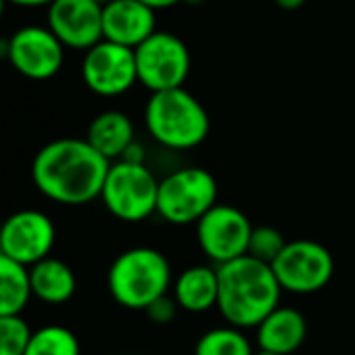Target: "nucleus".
Listing matches in <instances>:
<instances>
[{
  "label": "nucleus",
  "mask_w": 355,
  "mask_h": 355,
  "mask_svg": "<svg viewBox=\"0 0 355 355\" xmlns=\"http://www.w3.org/2000/svg\"><path fill=\"white\" fill-rule=\"evenodd\" d=\"M144 125L153 140L171 150H189L209 136V113L187 88L155 92L144 107Z\"/></svg>",
  "instance_id": "nucleus-3"
},
{
  "label": "nucleus",
  "mask_w": 355,
  "mask_h": 355,
  "mask_svg": "<svg viewBox=\"0 0 355 355\" xmlns=\"http://www.w3.org/2000/svg\"><path fill=\"white\" fill-rule=\"evenodd\" d=\"M55 236V224L44 211L21 209L11 214L0 226V253L26 268H32L51 257Z\"/></svg>",
  "instance_id": "nucleus-10"
},
{
  "label": "nucleus",
  "mask_w": 355,
  "mask_h": 355,
  "mask_svg": "<svg viewBox=\"0 0 355 355\" xmlns=\"http://www.w3.org/2000/svg\"><path fill=\"white\" fill-rule=\"evenodd\" d=\"M253 228L251 220L239 207L218 203L197 224V241L216 266H224L247 255Z\"/></svg>",
  "instance_id": "nucleus-9"
},
{
  "label": "nucleus",
  "mask_w": 355,
  "mask_h": 355,
  "mask_svg": "<svg viewBox=\"0 0 355 355\" xmlns=\"http://www.w3.org/2000/svg\"><path fill=\"white\" fill-rule=\"evenodd\" d=\"M286 239L284 234L274 228V226H255L253 232H251V239H249V251L247 255L257 259V261H263L268 266H272L278 255L284 251L286 247Z\"/></svg>",
  "instance_id": "nucleus-22"
},
{
  "label": "nucleus",
  "mask_w": 355,
  "mask_h": 355,
  "mask_svg": "<svg viewBox=\"0 0 355 355\" xmlns=\"http://www.w3.org/2000/svg\"><path fill=\"white\" fill-rule=\"evenodd\" d=\"M86 140L109 163H115L136 142L134 123L121 111H103L90 121Z\"/></svg>",
  "instance_id": "nucleus-17"
},
{
  "label": "nucleus",
  "mask_w": 355,
  "mask_h": 355,
  "mask_svg": "<svg viewBox=\"0 0 355 355\" xmlns=\"http://www.w3.org/2000/svg\"><path fill=\"white\" fill-rule=\"evenodd\" d=\"M94 3H98L101 7H105V5H109V3H113V0H94Z\"/></svg>",
  "instance_id": "nucleus-29"
},
{
  "label": "nucleus",
  "mask_w": 355,
  "mask_h": 355,
  "mask_svg": "<svg viewBox=\"0 0 355 355\" xmlns=\"http://www.w3.org/2000/svg\"><path fill=\"white\" fill-rule=\"evenodd\" d=\"M7 3H11V5H17V7H49V5H53L55 0H7Z\"/></svg>",
  "instance_id": "nucleus-27"
},
{
  "label": "nucleus",
  "mask_w": 355,
  "mask_h": 355,
  "mask_svg": "<svg viewBox=\"0 0 355 355\" xmlns=\"http://www.w3.org/2000/svg\"><path fill=\"white\" fill-rule=\"evenodd\" d=\"M171 280L169 259L153 247H134L119 253L107 274V286L115 303L142 311L167 295Z\"/></svg>",
  "instance_id": "nucleus-4"
},
{
  "label": "nucleus",
  "mask_w": 355,
  "mask_h": 355,
  "mask_svg": "<svg viewBox=\"0 0 355 355\" xmlns=\"http://www.w3.org/2000/svg\"><path fill=\"white\" fill-rule=\"evenodd\" d=\"M171 288H173V301L180 309L191 313L209 311L211 307H218V295H220L218 268L211 266L187 268L173 280Z\"/></svg>",
  "instance_id": "nucleus-16"
},
{
  "label": "nucleus",
  "mask_w": 355,
  "mask_h": 355,
  "mask_svg": "<svg viewBox=\"0 0 355 355\" xmlns=\"http://www.w3.org/2000/svg\"><path fill=\"white\" fill-rule=\"evenodd\" d=\"M46 19L65 49L86 53L103 42V7L94 0H55Z\"/></svg>",
  "instance_id": "nucleus-13"
},
{
  "label": "nucleus",
  "mask_w": 355,
  "mask_h": 355,
  "mask_svg": "<svg viewBox=\"0 0 355 355\" xmlns=\"http://www.w3.org/2000/svg\"><path fill=\"white\" fill-rule=\"evenodd\" d=\"M30 299L32 286L28 268L0 253V318L21 315Z\"/></svg>",
  "instance_id": "nucleus-19"
},
{
  "label": "nucleus",
  "mask_w": 355,
  "mask_h": 355,
  "mask_svg": "<svg viewBox=\"0 0 355 355\" xmlns=\"http://www.w3.org/2000/svg\"><path fill=\"white\" fill-rule=\"evenodd\" d=\"M157 32V15L140 0H113L103 7V40L136 51Z\"/></svg>",
  "instance_id": "nucleus-14"
},
{
  "label": "nucleus",
  "mask_w": 355,
  "mask_h": 355,
  "mask_svg": "<svg viewBox=\"0 0 355 355\" xmlns=\"http://www.w3.org/2000/svg\"><path fill=\"white\" fill-rule=\"evenodd\" d=\"M255 330L259 351L293 355L303 347L307 338V320L299 309L278 305Z\"/></svg>",
  "instance_id": "nucleus-15"
},
{
  "label": "nucleus",
  "mask_w": 355,
  "mask_h": 355,
  "mask_svg": "<svg viewBox=\"0 0 355 355\" xmlns=\"http://www.w3.org/2000/svg\"><path fill=\"white\" fill-rule=\"evenodd\" d=\"M159 180L144 163L115 161L105 178L101 199L107 211L121 222H142L157 214Z\"/></svg>",
  "instance_id": "nucleus-6"
},
{
  "label": "nucleus",
  "mask_w": 355,
  "mask_h": 355,
  "mask_svg": "<svg viewBox=\"0 0 355 355\" xmlns=\"http://www.w3.org/2000/svg\"><path fill=\"white\" fill-rule=\"evenodd\" d=\"M218 268V309L234 328H257L278 305L282 288L272 266L249 255Z\"/></svg>",
  "instance_id": "nucleus-2"
},
{
  "label": "nucleus",
  "mask_w": 355,
  "mask_h": 355,
  "mask_svg": "<svg viewBox=\"0 0 355 355\" xmlns=\"http://www.w3.org/2000/svg\"><path fill=\"white\" fill-rule=\"evenodd\" d=\"M65 59V46L42 26H24L9 38L7 61L24 78L42 82L55 78Z\"/></svg>",
  "instance_id": "nucleus-12"
},
{
  "label": "nucleus",
  "mask_w": 355,
  "mask_h": 355,
  "mask_svg": "<svg viewBox=\"0 0 355 355\" xmlns=\"http://www.w3.org/2000/svg\"><path fill=\"white\" fill-rule=\"evenodd\" d=\"M138 82L155 92L184 88L191 73V51L182 38L169 32H155L136 51Z\"/></svg>",
  "instance_id": "nucleus-7"
},
{
  "label": "nucleus",
  "mask_w": 355,
  "mask_h": 355,
  "mask_svg": "<svg viewBox=\"0 0 355 355\" xmlns=\"http://www.w3.org/2000/svg\"><path fill=\"white\" fill-rule=\"evenodd\" d=\"M82 80L98 96L113 98L125 94L138 82L134 51L107 40L98 42L84 55Z\"/></svg>",
  "instance_id": "nucleus-11"
},
{
  "label": "nucleus",
  "mask_w": 355,
  "mask_h": 355,
  "mask_svg": "<svg viewBox=\"0 0 355 355\" xmlns=\"http://www.w3.org/2000/svg\"><path fill=\"white\" fill-rule=\"evenodd\" d=\"M175 309H178V305H175L173 297L169 299V297L165 295L163 299L155 301V303L146 309V313L150 315V320H155V322H159V324H165V322H169V320L175 315Z\"/></svg>",
  "instance_id": "nucleus-24"
},
{
  "label": "nucleus",
  "mask_w": 355,
  "mask_h": 355,
  "mask_svg": "<svg viewBox=\"0 0 355 355\" xmlns=\"http://www.w3.org/2000/svg\"><path fill=\"white\" fill-rule=\"evenodd\" d=\"M187 3H191V5H197V3H203V0H187Z\"/></svg>",
  "instance_id": "nucleus-30"
},
{
  "label": "nucleus",
  "mask_w": 355,
  "mask_h": 355,
  "mask_svg": "<svg viewBox=\"0 0 355 355\" xmlns=\"http://www.w3.org/2000/svg\"><path fill=\"white\" fill-rule=\"evenodd\" d=\"M24 355H80V340L65 326H42L32 332Z\"/></svg>",
  "instance_id": "nucleus-21"
},
{
  "label": "nucleus",
  "mask_w": 355,
  "mask_h": 355,
  "mask_svg": "<svg viewBox=\"0 0 355 355\" xmlns=\"http://www.w3.org/2000/svg\"><path fill=\"white\" fill-rule=\"evenodd\" d=\"M140 3L150 7L157 13L161 9H169V7H175V5H180V3H187V0H140Z\"/></svg>",
  "instance_id": "nucleus-25"
},
{
  "label": "nucleus",
  "mask_w": 355,
  "mask_h": 355,
  "mask_svg": "<svg viewBox=\"0 0 355 355\" xmlns=\"http://www.w3.org/2000/svg\"><path fill=\"white\" fill-rule=\"evenodd\" d=\"M195 355H255L249 336L234 326L211 328L197 340Z\"/></svg>",
  "instance_id": "nucleus-20"
},
{
  "label": "nucleus",
  "mask_w": 355,
  "mask_h": 355,
  "mask_svg": "<svg viewBox=\"0 0 355 355\" xmlns=\"http://www.w3.org/2000/svg\"><path fill=\"white\" fill-rule=\"evenodd\" d=\"M5 7H7V0H0V17L5 13Z\"/></svg>",
  "instance_id": "nucleus-28"
},
{
  "label": "nucleus",
  "mask_w": 355,
  "mask_h": 355,
  "mask_svg": "<svg viewBox=\"0 0 355 355\" xmlns=\"http://www.w3.org/2000/svg\"><path fill=\"white\" fill-rule=\"evenodd\" d=\"M255 355H274V353H263V351H257Z\"/></svg>",
  "instance_id": "nucleus-31"
},
{
  "label": "nucleus",
  "mask_w": 355,
  "mask_h": 355,
  "mask_svg": "<svg viewBox=\"0 0 355 355\" xmlns=\"http://www.w3.org/2000/svg\"><path fill=\"white\" fill-rule=\"evenodd\" d=\"M216 205L218 182L214 173L203 167H180L159 180L157 216H161L167 224L197 226Z\"/></svg>",
  "instance_id": "nucleus-5"
},
{
  "label": "nucleus",
  "mask_w": 355,
  "mask_h": 355,
  "mask_svg": "<svg viewBox=\"0 0 355 355\" xmlns=\"http://www.w3.org/2000/svg\"><path fill=\"white\" fill-rule=\"evenodd\" d=\"M282 291L295 295H311L322 291L334 274L332 253L318 241H288L284 251L272 263Z\"/></svg>",
  "instance_id": "nucleus-8"
},
{
  "label": "nucleus",
  "mask_w": 355,
  "mask_h": 355,
  "mask_svg": "<svg viewBox=\"0 0 355 355\" xmlns=\"http://www.w3.org/2000/svg\"><path fill=\"white\" fill-rule=\"evenodd\" d=\"M109 167L86 138H59L36 153L32 180L46 199L76 207L101 199Z\"/></svg>",
  "instance_id": "nucleus-1"
},
{
  "label": "nucleus",
  "mask_w": 355,
  "mask_h": 355,
  "mask_svg": "<svg viewBox=\"0 0 355 355\" xmlns=\"http://www.w3.org/2000/svg\"><path fill=\"white\" fill-rule=\"evenodd\" d=\"M274 3L282 11H297V9H301L307 3V0H274Z\"/></svg>",
  "instance_id": "nucleus-26"
},
{
  "label": "nucleus",
  "mask_w": 355,
  "mask_h": 355,
  "mask_svg": "<svg viewBox=\"0 0 355 355\" xmlns=\"http://www.w3.org/2000/svg\"><path fill=\"white\" fill-rule=\"evenodd\" d=\"M32 332L21 315L0 318V355H24Z\"/></svg>",
  "instance_id": "nucleus-23"
},
{
  "label": "nucleus",
  "mask_w": 355,
  "mask_h": 355,
  "mask_svg": "<svg viewBox=\"0 0 355 355\" xmlns=\"http://www.w3.org/2000/svg\"><path fill=\"white\" fill-rule=\"evenodd\" d=\"M28 272H30L32 297L49 305L67 303L78 288L73 270L57 257H46L36 266L28 268Z\"/></svg>",
  "instance_id": "nucleus-18"
}]
</instances>
